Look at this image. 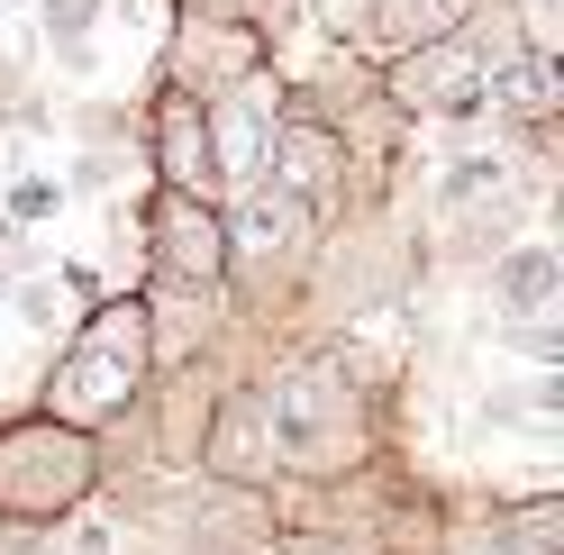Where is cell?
Wrapping results in <instances>:
<instances>
[{"label":"cell","instance_id":"5","mask_svg":"<svg viewBox=\"0 0 564 555\" xmlns=\"http://www.w3.org/2000/svg\"><path fill=\"white\" fill-rule=\"evenodd\" d=\"M373 91L392 100L410 128H474L482 119V46H474V28H446V37H419L401 55H382Z\"/></svg>","mask_w":564,"mask_h":555},{"label":"cell","instance_id":"13","mask_svg":"<svg viewBox=\"0 0 564 555\" xmlns=\"http://www.w3.org/2000/svg\"><path fill=\"white\" fill-rule=\"evenodd\" d=\"M100 19H110V0H37V37H46V55L64 64V74H91V64H100Z\"/></svg>","mask_w":564,"mask_h":555},{"label":"cell","instance_id":"14","mask_svg":"<svg viewBox=\"0 0 564 555\" xmlns=\"http://www.w3.org/2000/svg\"><path fill=\"white\" fill-rule=\"evenodd\" d=\"M64 200H74V192H64V173H37V164L0 183V210H10L19 228H46V219H64Z\"/></svg>","mask_w":564,"mask_h":555},{"label":"cell","instance_id":"12","mask_svg":"<svg viewBox=\"0 0 564 555\" xmlns=\"http://www.w3.org/2000/svg\"><path fill=\"white\" fill-rule=\"evenodd\" d=\"M482 292L501 319H546V309H564V255L546 237H501L482 255Z\"/></svg>","mask_w":564,"mask_h":555},{"label":"cell","instance_id":"7","mask_svg":"<svg viewBox=\"0 0 564 555\" xmlns=\"http://www.w3.org/2000/svg\"><path fill=\"white\" fill-rule=\"evenodd\" d=\"M137 264L164 273V283H200V292H219V283H228L219 200L173 192V183H155V173H147V192H137Z\"/></svg>","mask_w":564,"mask_h":555},{"label":"cell","instance_id":"4","mask_svg":"<svg viewBox=\"0 0 564 555\" xmlns=\"http://www.w3.org/2000/svg\"><path fill=\"white\" fill-rule=\"evenodd\" d=\"M264 183H282L301 200L319 228H337L346 210H365V200H382V192H401V183H382V173H365V155L346 146V137L328 128V119H310V110H292L282 100V128H273V155H264Z\"/></svg>","mask_w":564,"mask_h":555},{"label":"cell","instance_id":"17","mask_svg":"<svg viewBox=\"0 0 564 555\" xmlns=\"http://www.w3.org/2000/svg\"><path fill=\"white\" fill-rule=\"evenodd\" d=\"M209 10H237V19H256V28H264V37H292V28H301V10H310V0H209Z\"/></svg>","mask_w":564,"mask_h":555},{"label":"cell","instance_id":"10","mask_svg":"<svg viewBox=\"0 0 564 555\" xmlns=\"http://www.w3.org/2000/svg\"><path fill=\"white\" fill-rule=\"evenodd\" d=\"M137 146H147V173L173 192H200L219 200V164H209V119H200V91H173V83H147L137 91Z\"/></svg>","mask_w":564,"mask_h":555},{"label":"cell","instance_id":"16","mask_svg":"<svg viewBox=\"0 0 564 555\" xmlns=\"http://www.w3.org/2000/svg\"><path fill=\"white\" fill-rule=\"evenodd\" d=\"M491 337L519 346V356H538V364H564V328H555V309H546V319H491Z\"/></svg>","mask_w":564,"mask_h":555},{"label":"cell","instance_id":"1","mask_svg":"<svg viewBox=\"0 0 564 555\" xmlns=\"http://www.w3.org/2000/svg\"><path fill=\"white\" fill-rule=\"evenodd\" d=\"M256 392H264V428H273L282 482H337V474H356L373 446H392L401 364H382L356 328H328V337L273 346Z\"/></svg>","mask_w":564,"mask_h":555},{"label":"cell","instance_id":"6","mask_svg":"<svg viewBox=\"0 0 564 555\" xmlns=\"http://www.w3.org/2000/svg\"><path fill=\"white\" fill-rule=\"evenodd\" d=\"M282 37H264L256 19H237V10H209V0H183V10L164 19V37H155V74L147 83H173V91H219L237 74H256V64H273Z\"/></svg>","mask_w":564,"mask_h":555},{"label":"cell","instance_id":"3","mask_svg":"<svg viewBox=\"0 0 564 555\" xmlns=\"http://www.w3.org/2000/svg\"><path fill=\"white\" fill-rule=\"evenodd\" d=\"M100 501V437L46 420L37 401L0 420V537H46Z\"/></svg>","mask_w":564,"mask_h":555},{"label":"cell","instance_id":"15","mask_svg":"<svg viewBox=\"0 0 564 555\" xmlns=\"http://www.w3.org/2000/svg\"><path fill=\"white\" fill-rule=\"evenodd\" d=\"M46 91L28 83V55H0V128H46Z\"/></svg>","mask_w":564,"mask_h":555},{"label":"cell","instance_id":"2","mask_svg":"<svg viewBox=\"0 0 564 555\" xmlns=\"http://www.w3.org/2000/svg\"><path fill=\"white\" fill-rule=\"evenodd\" d=\"M155 383V346H147V301H137V283H119V292H100V301H83L74 309V328H64V346H55V364L37 373V401L46 420H64V428H110V420H128L137 410V392Z\"/></svg>","mask_w":564,"mask_h":555},{"label":"cell","instance_id":"8","mask_svg":"<svg viewBox=\"0 0 564 555\" xmlns=\"http://www.w3.org/2000/svg\"><path fill=\"white\" fill-rule=\"evenodd\" d=\"M209 119V164H219V200L237 183H264V155H273V128H282V64H256L200 100Z\"/></svg>","mask_w":564,"mask_h":555},{"label":"cell","instance_id":"9","mask_svg":"<svg viewBox=\"0 0 564 555\" xmlns=\"http://www.w3.org/2000/svg\"><path fill=\"white\" fill-rule=\"evenodd\" d=\"M192 474L237 482V492H273V482H282V456H273L256 373H228V383H219V401H209V428H200V446H192Z\"/></svg>","mask_w":564,"mask_h":555},{"label":"cell","instance_id":"11","mask_svg":"<svg viewBox=\"0 0 564 555\" xmlns=\"http://www.w3.org/2000/svg\"><path fill=\"white\" fill-rule=\"evenodd\" d=\"M482 119L491 128H555L564 119V64L546 46L482 55Z\"/></svg>","mask_w":564,"mask_h":555}]
</instances>
